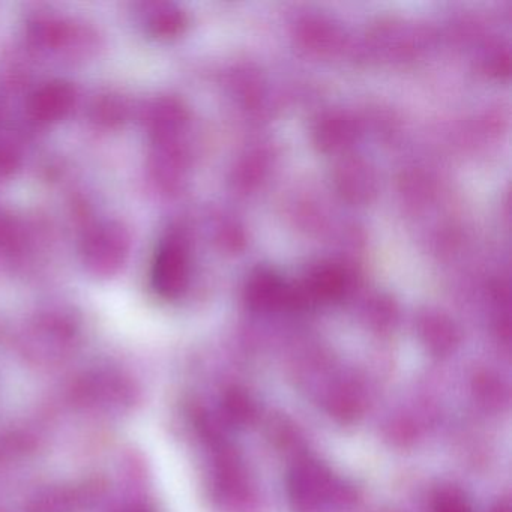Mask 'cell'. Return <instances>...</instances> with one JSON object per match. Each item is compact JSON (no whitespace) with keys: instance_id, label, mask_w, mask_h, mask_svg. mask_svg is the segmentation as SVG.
Returning a JSON list of instances; mask_svg holds the SVG:
<instances>
[{"instance_id":"6da1fadb","label":"cell","mask_w":512,"mask_h":512,"mask_svg":"<svg viewBox=\"0 0 512 512\" xmlns=\"http://www.w3.org/2000/svg\"><path fill=\"white\" fill-rule=\"evenodd\" d=\"M83 253L92 274L110 277L124 265L128 254L127 232L119 224H103L89 233Z\"/></svg>"},{"instance_id":"7a4b0ae2","label":"cell","mask_w":512,"mask_h":512,"mask_svg":"<svg viewBox=\"0 0 512 512\" xmlns=\"http://www.w3.org/2000/svg\"><path fill=\"white\" fill-rule=\"evenodd\" d=\"M188 283V256L184 245L167 241L161 245L152 266V286L164 299H175Z\"/></svg>"},{"instance_id":"3957f363","label":"cell","mask_w":512,"mask_h":512,"mask_svg":"<svg viewBox=\"0 0 512 512\" xmlns=\"http://www.w3.org/2000/svg\"><path fill=\"white\" fill-rule=\"evenodd\" d=\"M76 101L73 86L64 82H52L38 89L32 98L31 112L40 122H55L64 118Z\"/></svg>"},{"instance_id":"277c9868","label":"cell","mask_w":512,"mask_h":512,"mask_svg":"<svg viewBox=\"0 0 512 512\" xmlns=\"http://www.w3.org/2000/svg\"><path fill=\"white\" fill-rule=\"evenodd\" d=\"M347 277L343 269L325 265L317 268L308 280L307 292L311 298L319 301H331L344 295Z\"/></svg>"},{"instance_id":"5b68a950","label":"cell","mask_w":512,"mask_h":512,"mask_svg":"<svg viewBox=\"0 0 512 512\" xmlns=\"http://www.w3.org/2000/svg\"><path fill=\"white\" fill-rule=\"evenodd\" d=\"M247 299L254 308H272L286 301L283 283L271 272H259L247 290Z\"/></svg>"},{"instance_id":"8992f818","label":"cell","mask_w":512,"mask_h":512,"mask_svg":"<svg viewBox=\"0 0 512 512\" xmlns=\"http://www.w3.org/2000/svg\"><path fill=\"white\" fill-rule=\"evenodd\" d=\"M184 110L172 100H164L152 109L151 130L158 140H166L184 124Z\"/></svg>"},{"instance_id":"52a82bcc","label":"cell","mask_w":512,"mask_h":512,"mask_svg":"<svg viewBox=\"0 0 512 512\" xmlns=\"http://www.w3.org/2000/svg\"><path fill=\"white\" fill-rule=\"evenodd\" d=\"M184 16L176 8L163 5L148 17V31L155 37H173L184 28Z\"/></svg>"},{"instance_id":"ba28073f","label":"cell","mask_w":512,"mask_h":512,"mask_svg":"<svg viewBox=\"0 0 512 512\" xmlns=\"http://www.w3.org/2000/svg\"><path fill=\"white\" fill-rule=\"evenodd\" d=\"M341 185H343V191L355 199H361V197H367V193L370 194L373 191V181L371 176L368 175L365 167L359 166V164H350V166L344 167L343 176H341Z\"/></svg>"},{"instance_id":"9c48e42d","label":"cell","mask_w":512,"mask_h":512,"mask_svg":"<svg viewBox=\"0 0 512 512\" xmlns=\"http://www.w3.org/2000/svg\"><path fill=\"white\" fill-rule=\"evenodd\" d=\"M350 133H352L350 125L344 122V119L331 118L320 125L317 136H319V143L323 148L335 149L347 142Z\"/></svg>"},{"instance_id":"30bf717a","label":"cell","mask_w":512,"mask_h":512,"mask_svg":"<svg viewBox=\"0 0 512 512\" xmlns=\"http://www.w3.org/2000/svg\"><path fill=\"white\" fill-rule=\"evenodd\" d=\"M436 512H469L466 502L454 493L442 494L437 500Z\"/></svg>"}]
</instances>
